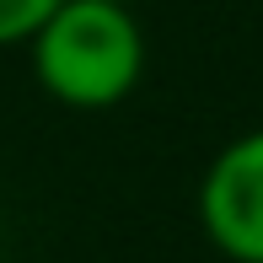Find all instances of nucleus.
Listing matches in <instances>:
<instances>
[{"label":"nucleus","instance_id":"20e7f679","mask_svg":"<svg viewBox=\"0 0 263 263\" xmlns=\"http://www.w3.org/2000/svg\"><path fill=\"white\" fill-rule=\"evenodd\" d=\"M118 6H135V0H118Z\"/></svg>","mask_w":263,"mask_h":263},{"label":"nucleus","instance_id":"f03ea898","mask_svg":"<svg viewBox=\"0 0 263 263\" xmlns=\"http://www.w3.org/2000/svg\"><path fill=\"white\" fill-rule=\"evenodd\" d=\"M199 226L231 263H263V129L215 151L199 183Z\"/></svg>","mask_w":263,"mask_h":263},{"label":"nucleus","instance_id":"7ed1b4c3","mask_svg":"<svg viewBox=\"0 0 263 263\" xmlns=\"http://www.w3.org/2000/svg\"><path fill=\"white\" fill-rule=\"evenodd\" d=\"M59 0H0V49H22Z\"/></svg>","mask_w":263,"mask_h":263},{"label":"nucleus","instance_id":"f257e3e1","mask_svg":"<svg viewBox=\"0 0 263 263\" xmlns=\"http://www.w3.org/2000/svg\"><path fill=\"white\" fill-rule=\"evenodd\" d=\"M22 49L32 81L76 113L118 107L145 76V32L118 0H59Z\"/></svg>","mask_w":263,"mask_h":263}]
</instances>
